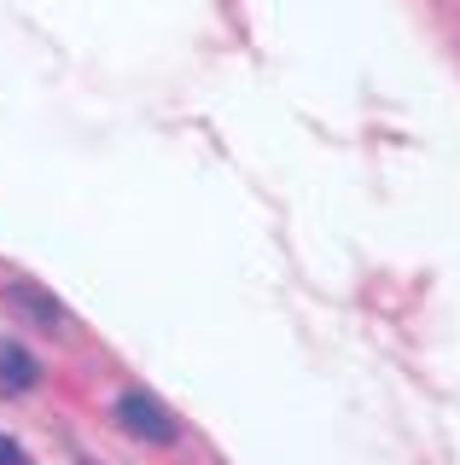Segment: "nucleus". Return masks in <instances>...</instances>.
<instances>
[{"instance_id":"obj_1","label":"nucleus","mask_w":460,"mask_h":465,"mask_svg":"<svg viewBox=\"0 0 460 465\" xmlns=\"http://www.w3.org/2000/svg\"><path fill=\"white\" fill-rule=\"evenodd\" d=\"M117 425L128 436H140V442H152V448H175L181 442L175 413H169L157 396H146V390H123L117 396Z\"/></svg>"},{"instance_id":"obj_2","label":"nucleus","mask_w":460,"mask_h":465,"mask_svg":"<svg viewBox=\"0 0 460 465\" xmlns=\"http://www.w3.org/2000/svg\"><path fill=\"white\" fill-rule=\"evenodd\" d=\"M6 309H12V314H24L30 326H47V331H65V326H70L65 302L53 297V291L30 285V280H6Z\"/></svg>"},{"instance_id":"obj_3","label":"nucleus","mask_w":460,"mask_h":465,"mask_svg":"<svg viewBox=\"0 0 460 465\" xmlns=\"http://www.w3.org/2000/svg\"><path fill=\"white\" fill-rule=\"evenodd\" d=\"M0 384H6V390H18V396L41 384V361H35L24 343H12V338H0Z\"/></svg>"},{"instance_id":"obj_4","label":"nucleus","mask_w":460,"mask_h":465,"mask_svg":"<svg viewBox=\"0 0 460 465\" xmlns=\"http://www.w3.org/2000/svg\"><path fill=\"white\" fill-rule=\"evenodd\" d=\"M0 465H30V454H24L12 436H0Z\"/></svg>"}]
</instances>
